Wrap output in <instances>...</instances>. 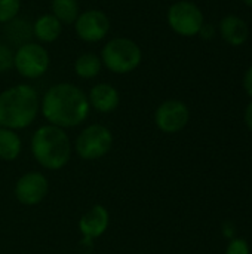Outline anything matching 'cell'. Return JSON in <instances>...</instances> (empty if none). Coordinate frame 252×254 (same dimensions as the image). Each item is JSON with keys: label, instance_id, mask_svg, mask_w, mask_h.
Returning a JSON list of instances; mask_svg holds the SVG:
<instances>
[{"label": "cell", "instance_id": "6da1fadb", "mask_svg": "<svg viewBox=\"0 0 252 254\" xmlns=\"http://www.w3.org/2000/svg\"><path fill=\"white\" fill-rule=\"evenodd\" d=\"M40 112L48 124L62 129L82 125L91 112L88 94L71 82L52 85L40 98Z\"/></svg>", "mask_w": 252, "mask_h": 254}, {"label": "cell", "instance_id": "7a4b0ae2", "mask_svg": "<svg viewBox=\"0 0 252 254\" xmlns=\"http://www.w3.org/2000/svg\"><path fill=\"white\" fill-rule=\"evenodd\" d=\"M40 112V97L34 86L18 83L0 92V127L13 131L30 127Z\"/></svg>", "mask_w": 252, "mask_h": 254}, {"label": "cell", "instance_id": "3957f363", "mask_svg": "<svg viewBox=\"0 0 252 254\" xmlns=\"http://www.w3.org/2000/svg\"><path fill=\"white\" fill-rule=\"evenodd\" d=\"M31 153L36 162L49 171L64 168L71 158V140L65 129L46 124L39 127L31 137Z\"/></svg>", "mask_w": 252, "mask_h": 254}, {"label": "cell", "instance_id": "277c9868", "mask_svg": "<svg viewBox=\"0 0 252 254\" xmlns=\"http://www.w3.org/2000/svg\"><path fill=\"white\" fill-rule=\"evenodd\" d=\"M102 67L114 74L135 71L143 63V49L131 37H113L104 43L100 54Z\"/></svg>", "mask_w": 252, "mask_h": 254}, {"label": "cell", "instance_id": "5b68a950", "mask_svg": "<svg viewBox=\"0 0 252 254\" xmlns=\"http://www.w3.org/2000/svg\"><path fill=\"white\" fill-rule=\"evenodd\" d=\"M50 67L49 51L39 42H25L13 51V68L28 80L39 79L48 73Z\"/></svg>", "mask_w": 252, "mask_h": 254}, {"label": "cell", "instance_id": "8992f818", "mask_svg": "<svg viewBox=\"0 0 252 254\" xmlns=\"http://www.w3.org/2000/svg\"><path fill=\"white\" fill-rule=\"evenodd\" d=\"M113 147L111 131L101 124L85 127L74 141V149L79 158L85 161H97L104 158Z\"/></svg>", "mask_w": 252, "mask_h": 254}, {"label": "cell", "instance_id": "52a82bcc", "mask_svg": "<svg viewBox=\"0 0 252 254\" xmlns=\"http://www.w3.org/2000/svg\"><path fill=\"white\" fill-rule=\"evenodd\" d=\"M168 25L171 30L184 37H193L199 34L205 24L203 13L198 4L189 0H178L172 3L166 13Z\"/></svg>", "mask_w": 252, "mask_h": 254}, {"label": "cell", "instance_id": "ba28073f", "mask_svg": "<svg viewBox=\"0 0 252 254\" xmlns=\"http://www.w3.org/2000/svg\"><path fill=\"white\" fill-rule=\"evenodd\" d=\"M77 37L85 43H97L108 36L111 22L101 9H86L79 13L73 24Z\"/></svg>", "mask_w": 252, "mask_h": 254}, {"label": "cell", "instance_id": "9c48e42d", "mask_svg": "<svg viewBox=\"0 0 252 254\" xmlns=\"http://www.w3.org/2000/svg\"><path fill=\"white\" fill-rule=\"evenodd\" d=\"M190 121V110L181 100H165L154 112V124L165 134L183 131Z\"/></svg>", "mask_w": 252, "mask_h": 254}, {"label": "cell", "instance_id": "30bf717a", "mask_svg": "<svg viewBox=\"0 0 252 254\" xmlns=\"http://www.w3.org/2000/svg\"><path fill=\"white\" fill-rule=\"evenodd\" d=\"M49 192V182L45 174L39 171H30L22 174L15 183V198L25 207H34L40 204Z\"/></svg>", "mask_w": 252, "mask_h": 254}, {"label": "cell", "instance_id": "8fae6325", "mask_svg": "<svg viewBox=\"0 0 252 254\" xmlns=\"http://www.w3.org/2000/svg\"><path fill=\"white\" fill-rule=\"evenodd\" d=\"M110 225V213L104 205L91 207L79 220V231L82 234V243H91L105 234Z\"/></svg>", "mask_w": 252, "mask_h": 254}, {"label": "cell", "instance_id": "7c38bea8", "mask_svg": "<svg viewBox=\"0 0 252 254\" xmlns=\"http://www.w3.org/2000/svg\"><path fill=\"white\" fill-rule=\"evenodd\" d=\"M88 101L91 109H95L100 113H111L120 104V94L116 86L107 82H100L88 92Z\"/></svg>", "mask_w": 252, "mask_h": 254}, {"label": "cell", "instance_id": "4fadbf2b", "mask_svg": "<svg viewBox=\"0 0 252 254\" xmlns=\"http://www.w3.org/2000/svg\"><path fill=\"white\" fill-rule=\"evenodd\" d=\"M62 24L49 12V13H42L34 19L31 24V33L36 42L46 45V43H53L61 37L62 33Z\"/></svg>", "mask_w": 252, "mask_h": 254}, {"label": "cell", "instance_id": "5bb4252c", "mask_svg": "<svg viewBox=\"0 0 252 254\" xmlns=\"http://www.w3.org/2000/svg\"><path fill=\"white\" fill-rule=\"evenodd\" d=\"M220 33L229 45L241 46L248 39V25L242 18L236 15H229L221 19Z\"/></svg>", "mask_w": 252, "mask_h": 254}, {"label": "cell", "instance_id": "9a60e30c", "mask_svg": "<svg viewBox=\"0 0 252 254\" xmlns=\"http://www.w3.org/2000/svg\"><path fill=\"white\" fill-rule=\"evenodd\" d=\"M73 70H74L77 77L89 80V79L97 77L101 73L102 63H101V58H100L98 54H95V52H83V54L77 55V58L74 60Z\"/></svg>", "mask_w": 252, "mask_h": 254}, {"label": "cell", "instance_id": "2e32d148", "mask_svg": "<svg viewBox=\"0 0 252 254\" xmlns=\"http://www.w3.org/2000/svg\"><path fill=\"white\" fill-rule=\"evenodd\" d=\"M22 150V141L16 131L0 127V159L12 162L18 159Z\"/></svg>", "mask_w": 252, "mask_h": 254}, {"label": "cell", "instance_id": "e0dca14e", "mask_svg": "<svg viewBox=\"0 0 252 254\" xmlns=\"http://www.w3.org/2000/svg\"><path fill=\"white\" fill-rule=\"evenodd\" d=\"M50 13L62 25H73L80 13V4L77 0H50Z\"/></svg>", "mask_w": 252, "mask_h": 254}, {"label": "cell", "instance_id": "ac0fdd59", "mask_svg": "<svg viewBox=\"0 0 252 254\" xmlns=\"http://www.w3.org/2000/svg\"><path fill=\"white\" fill-rule=\"evenodd\" d=\"M21 0H0V24H9L21 12Z\"/></svg>", "mask_w": 252, "mask_h": 254}, {"label": "cell", "instance_id": "d6986e66", "mask_svg": "<svg viewBox=\"0 0 252 254\" xmlns=\"http://www.w3.org/2000/svg\"><path fill=\"white\" fill-rule=\"evenodd\" d=\"M13 68V49L0 42V73H7Z\"/></svg>", "mask_w": 252, "mask_h": 254}, {"label": "cell", "instance_id": "ffe728a7", "mask_svg": "<svg viewBox=\"0 0 252 254\" xmlns=\"http://www.w3.org/2000/svg\"><path fill=\"white\" fill-rule=\"evenodd\" d=\"M226 254H251V250H250V246L245 240L232 238L230 243L227 244Z\"/></svg>", "mask_w": 252, "mask_h": 254}, {"label": "cell", "instance_id": "44dd1931", "mask_svg": "<svg viewBox=\"0 0 252 254\" xmlns=\"http://www.w3.org/2000/svg\"><path fill=\"white\" fill-rule=\"evenodd\" d=\"M244 88L247 91V94L252 97V65L247 70L245 77H244Z\"/></svg>", "mask_w": 252, "mask_h": 254}, {"label": "cell", "instance_id": "7402d4cb", "mask_svg": "<svg viewBox=\"0 0 252 254\" xmlns=\"http://www.w3.org/2000/svg\"><path fill=\"white\" fill-rule=\"evenodd\" d=\"M199 34H201L203 39H212V37H214V34H215V31H214V27H212V25H209V24H203V25H202V28H201V31H199Z\"/></svg>", "mask_w": 252, "mask_h": 254}, {"label": "cell", "instance_id": "603a6c76", "mask_svg": "<svg viewBox=\"0 0 252 254\" xmlns=\"http://www.w3.org/2000/svg\"><path fill=\"white\" fill-rule=\"evenodd\" d=\"M245 125L248 127V129L252 132V101L247 106V109H245Z\"/></svg>", "mask_w": 252, "mask_h": 254}, {"label": "cell", "instance_id": "cb8c5ba5", "mask_svg": "<svg viewBox=\"0 0 252 254\" xmlns=\"http://www.w3.org/2000/svg\"><path fill=\"white\" fill-rule=\"evenodd\" d=\"M244 1H245V4H247V6L252 7V0H244Z\"/></svg>", "mask_w": 252, "mask_h": 254}]
</instances>
